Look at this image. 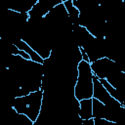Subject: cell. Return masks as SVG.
Returning a JSON list of instances; mask_svg holds the SVG:
<instances>
[{"instance_id": "cell-1", "label": "cell", "mask_w": 125, "mask_h": 125, "mask_svg": "<svg viewBox=\"0 0 125 125\" xmlns=\"http://www.w3.org/2000/svg\"><path fill=\"white\" fill-rule=\"evenodd\" d=\"M43 100V91L37 90L30 92L24 96L15 97L12 100V107L21 114L28 117L33 123L37 120Z\"/></svg>"}, {"instance_id": "cell-2", "label": "cell", "mask_w": 125, "mask_h": 125, "mask_svg": "<svg viewBox=\"0 0 125 125\" xmlns=\"http://www.w3.org/2000/svg\"><path fill=\"white\" fill-rule=\"evenodd\" d=\"M93 78L94 73L91 69L90 62L81 60L77 65V77L73 88V95L78 101L92 98Z\"/></svg>"}, {"instance_id": "cell-3", "label": "cell", "mask_w": 125, "mask_h": 125, "mask_svg": "<svg viewBox=\"0 0 125 125\" xmlns=\"http://www.w3.org/2000/svg\"><path fill=\"white\" fill-rule=\"evenodd\" d=\"M92 98L97 99L101 103H103L105 105L108 106H113V107H118L122 106V104L116 101L111 95L108 93V91L104 88V86L101 83V81L94 75L93 78V96ZM124 106V105H123Z\"/></svg>"}, {"instance_id": "cell-4", "label": "cell", "mask_w": 125, "mask_h": 125, "mask_svg": "<svg viewBox=\"0 0 125 125\" xmlns=\"http://www.w3.org/2000/svg\"><path fill=\"white\" fill-rule=\"evenodd\" d=\"M62 3V0H38L27 13L29 21H39L44 18L55 6Z\"/></svg>"}, {"instance_id": "cell-5", "label": "cell", "mask_w": 125, "mask_h": 125, "mask_svg": "<svg viewBox=\"0 0 125 125\" xmlns=\"http://www.w3.org/2000/svg\"><path fill=\"white\" fill-rule=\"evenodd\" d=\"M38 0H6V7L20 13H28Z\"/></svg>"}, {"instance_id": "cell-6", "label": "cell", "mask_w": 125, "mask_h": 125, "mask_svg": "<svg viewBox=\"0 0 125 125\" xmlns=\"http://www.w3.org/2000/svg\"><path fill=\"white\" fill-rule=\"evenodd\" d=\"M78 116L81 120L93 118V115H92V98L83 99V100L79 101Z\"/></svg>"}]
</instances>
